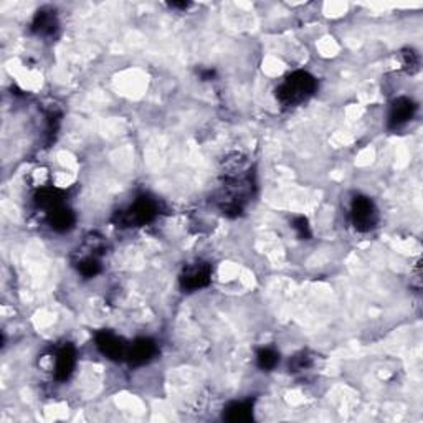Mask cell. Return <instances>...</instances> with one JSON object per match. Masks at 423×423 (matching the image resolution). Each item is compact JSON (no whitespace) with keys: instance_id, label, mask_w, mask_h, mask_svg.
I'll use <instances>...</instances> for the list:
<instances>
[{"instance_id":"cell-1","label":"cell","mask_w":423,"mask_h":423,"mask_svg":"<svg viewBox=\"0 0 423 423\" xmlns=\"http://www.w3.org/2000/svg\"><path fill=\"white\" fill-rule=\"evenodd\" d=\"M316 91V79L306 71H296L288 77L276 90V96L286 106H296V104L306 101V99Z\"/></svg>"},{"instance_id":"cell-2","label":"cell","mask_w":423,"mask_h":423,"mask_svg":"<svg viewBox=\"0 0 423 423\" xmlns=\"http://www.w3.org/2000/svg\"><path fill=\"white\" fill-rule=\"evenodd\" d=\"M157 215V204L148 197H141L134 202L128 210L121 213L119 224L129 225V227H136V225L148 224Z\"/></svg>"},{"instance_id":"cell-3","label":"cell","mask_w":423,"mask_h":423,"mask_svg":"<svg viewBox=\"0 0 423 423\" xmlns=\"http://www.w3.org/2000/svg\"><path fill=\"white\" fill-rule=\"evenodd\" d=\"M351 219L359 232H368L377 224V208L368 197H355L351 207Z\"/></svg>"},{"instance_id":"cell-4","label":"cell","mask_w":423,"mask_h":423,"mask_svg":"<svg viewBox=\"0 0 423 423\" xmlns=\"http://www.w3.org/2000/svg\"><path fill=\"white\" fill-rule=\"evenodd\" d=\"M96 346L101 351V354L106 355L108 359H112V361H119V359L128 357L129 347L124 344L123 339L110 333V331H101V333L96 336Z\"/></svg>"},{"instance_id":"cell-5","label":"cell","mask_w":423,"mask_h":423,"mask_svg":"<svg viewBox=\"0 0 423 423\" xmlns=\"http://www.w3.org/2000/svg\"><path fill=\"white\" fill-rule=\"evenodd\" d=\"M210 275H212L210 266L204 265V263H197V265L190 266L186 273L182 275L181 278L182 286L188 291L200 290V288L207 286V284L210 283Z\"/></svg>"},{"instance_id":"cell-6","label":"cell","mask_w":423,"mask_h":423,"mask_svg":"<svg viewBox=\"0 0 423 423\" xmlns=\"http://www.w3.org/2000/svg\"><path fill=\"white\" fill-rule=\"evenodd\" d=\"M417 106L413 104L412 99L409 98H399L395 99L391 108V115H388V124L391 128L397 129L405 123H409L413 118V112H415Z\"/></svg>"},{"instance_id":"cell-7","label":"cell","mask_w":423,"mask_h":423,"mask_svg":"<svg viewBox=\"0 0 423 423\" xmlns=\"http://www.w3.org/2000/svg\"><path fill=\"white\" fill-rule=\"evenodd\" d=\"M157 354L156 342L148 337H141L134 341V344L129 346L128 357L132 364H146L149 362L154 355Z\"/></svg>"},{"instance_id":"cell-8","label":"cell","mask_w":423,"mask_h":423,"mask_svg":"<svg viewBox=\"0 0 423 423\" xmlns=\"http://www.w3.org/2000/svg\"><path fill=\"white\" fill-rule=\"evenodd\" d=\"M77 366V353L71 346H63L55 355V377L58 380H66L73 374Z\"/></svg>"},{"instance_id":"cell-9","label":"cell","mask_w":423,"mask_h":423,"mask_svg":"<svg viewBox=\"0 0 423 423\" xmlns=\"http://www.w3.org/2000/svg\"><path fill=\"white\" fill-rule=\"evenodd\" d=\"M57 17L53 10H40L35 15V20H33L32 25L33 32H37L39 35H52L57 30Z\"/></svg>"},{"instance_id":"cell-10","label":"cell","mask_w":423,"mask_h":423,"mask_svg":"<svg viewBox=\"0 0 423 423\" xmlns=\"http://www.w3.org/2000/svg\"><path fill=\"white\" fill-rule=\"evenodd\" d=\"M48 213H50V224H52V227L58 230V232H66V230L73 227L75 215L71 213V210L65 207V205H60V207L53 208V210H50Z\"/></svg>"},{"instance_id":"cell-11","label":"cell","mask_w":423,"mask_h":423,"mask_svg":"<svg viewBox=\"0 0 423 423\" xmlns=\"http://www.w3.org/2000/svg\"><path fill=\"white\" fill-rule=\"evenodd\" d=\"M224 417L228 422H246L251 418V405L248 402H233L225 410Z\"/></svg>"},{"instance_id":"cell-12","label":"cell","mask_w":423,"mask_h":423,"mask_svg":"<svg viewBox=\"0 0 423 423\" xmlns=\"http://www.w3.org/2000/svg\"><path fill=\"white\" fill-rule=\"evenodd\" d=\"M278 362H279V354L276 353L275 349H271V347H263V349L258 351L257 364L259 368H263V371H271V368L278 366Z\"/></svg>"},{"instance_id":"cell-13","label":"cell","mask_w":423,"mask_h":423,"mask_svg":"<svg viewBox=\"0 0 423 423\" xmlns=\"http://www.w3.org/2000/svg\"><path fill=\"white\" fill-rule=\"evenodd\" d=\"M78 270L83 276L91 278V276H96L101 271V263H99V259L95 255H90V257H85L78 263Z\"/></svg>"},{"instance_id":"cell-14","label":"cell","mask_w":423,"mask_h":423,"mask_svg":"<svg viewBox=\"0 0 423 423\" xmlns=\"http://www.w3.org/2000/svg\"><path fill=\"white\" fill-rule=\"evenodd\" d=\"M293 228L296 230V233H298L299 238H308L309 235H311V232H309L308 220H306L304 217H298V219H295V222H293Z\"/></svg>"},{"instance_id":"cell-15","label":"cell","mask_w":423,"mask_h":423,"mask_svg":"<svg viewBox=\"0 0 423 423\" xmlns=\"http://www.w3.org/2000/svg\"><path fill=\"white\" fill-rule=\"evenodd\" d=\"M170 7H175V8H187L188 3H177V2H173L170 3Z\"/></svg>"}]
</instances>
